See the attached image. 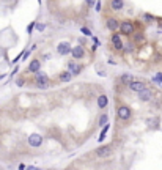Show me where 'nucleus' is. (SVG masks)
<instances>
[{"label":"nucleus","mask_w":162,"mask_h":170,"mask_svg":"<svg viewBox=\"0 0 162 170\" xmlns=\"http://www.w3.org/2000/svg\"><path fill=\"white\" fill-rule=\"evenodd\" d=\"M154 94H156L154 90L150 88V87H146L140 93H137V98H138V101H142V103H151L154 99Z\"/></svg>","instance_id":"f03ea898"},{"label":"nucleus","mask_w":162,"mask_h":170,"mask_svg":"<svg viewBox=\"0 0 162 170\" xmlns=\"http://www.w3.org/2000/svg\"><path fill=\"white\" fill-rule=\"evenodd\" d=\"M117 117H118V120H121V121H128V120L132 117V109H131L129 106L121 104V106H118V109H117Z\"/></svg>","instance_id":"7ed1b4c3"},{"label":"nucleus","mask_w":162,"mask_h":170,"mask_svg":"<svg viewBox=\"0 0 162 170\" xmlns=\"http://www.w3.org/2000/svg\"><path fill=\"white\" fill-rule=\"evenodd\" d=\"M16 85L17 87H24V79H16Z\"/></svg>","instance_id":"c756f323"},{"label":"nucleus","mask_w":162,"mask_h":170,"mask_svg":"<svg viewBox=\"0 0 162 170\" xmlns=\"http://www.w3.org/2000/svg\"><path fill=\"white\" fill-rule=\"evenodd\" d=\"M74 76H73V72L71 71H63V72H60V76H58V79H60V82H69Z\"/></svg>","instance_id":"a211bd4d"},{"label":"nucleus","mask_w":162,"mask_h":170,"mask_svg":"<svg viewBox=\"0 0 162 170\" xmlns=\"http://www.w3.org/2000/svg\"><path fill=\"white\" fill-rule=\"evenodd\" d=\"M101 10H102V5H101V2H99V0H98V2H96V5H95V11L101 13Z\"/></svg>","instance_id":"cd10ccee"},{"label":"nucleus","mask_w":162,"mask_h":170,"mask_svg":"<svg viewBox=\"0 0 162 170\" xmlns=\"http://www.w3.org/2000/svg\"><path fill=\"white\" fill-rule=\"evenodd\" d=\"M124 8V0H110V10L112 11H121Z\"/></svg>","instance_id":"ddd939ff"},{"label":"nucleus","mask_w":162,"mask_h":170,"mask_svg":"<svg viewBox=\"0 0 162 170\" xmlns=\"http://www.w3.org/2000/svg\"><path fill=\"white\" fill-rule=\"evenodd\" d=\"M82 65H79L77 62H74V60H71L68 63V71H71L73 72V76H79L80 72H82Z\"/></svg>","instance_id":"9b49d317"},{"label":"nucleus","mask_w":162,"mask_h":170,"mask_svg":"<svg viewBox=\"0 0 162 170\" xmlns=\"http://www.w3.org/2000/svg\"><path fill=\"white\" fill-rule=\"evenodd\" d=\"M153 80H154L156 84H160V85H162V72H157V74H156V77H154Z\"/></svg>","instance_id":"4be33fe9"},{"label":"nucleus","mask_w":162,"mask_h":170,"mask_svg":"<svg viewBox=\"0 0 162 170\" xmlns=\"http://www.w3.org/2000/svg\"><path fill=\"white\" fill-rule=\"evenodd\" d=\"M27 170H39V168H36V167H32V165H29V167H27Z\"/></svg>","instance_id":"2f4dec72"},{"label":"nucleus","mask_w":162,"mask_h":170,"mask_svg":"<svg viewBox=\"0 0 162 170\" xmlns=\"http://www.w3.org/2000/svg\"><path fill=\"white\" fill-rule=\"evenodd\" d=\"M29 145L30 147H33V148H38V147H41L43 145V136L41 134H30L29 136Z\"/></svg>","instance_id":"1a4fd4ad"},{"label":"nucleus","mask_w":162,"mask_h":170,"mask_svg":"<svg viewBox=\"0 0 162 170\" xmlns=\"http://www.w3.org/2000/svg\"><path fill=\"white\" fill-rule=\"evenodd\" d=\"M107 106H109V98H107V94H104V93L99 94V96H98V107L102 110V109H106Z\"/></svg>","instance_id":"dca6fc26"},{"label":"nucleus","mask_w":162,"mask_h":170,"mask_svg":"<svg viewBox=\"0 0 162 170\" xmlns=\"http://www.w3.org/2000/svg\"><path fill=\"white\" fill-rule=\"evenodd\" d=\"M107 123H109V115H107V113H102V115L99 117V123H98V125L104 128Z\"/></svg>","instance_id":"6ab92c4d"},{"label":"nucleus","mask_w":162,"mask_h":170,"mask_svg":"<svg viewBox=\"0 0 162 170\" xmlns=\"http://www.w3.org/2000/svg\"><path fill=\"white\" fill-rule=\"evenodd\" d=\"M98 74H99L101 77H106V76H107V72H106V69H102L101 66H98Z\"/></svg>","instance_id":"a878e982"},{"label":"nucleus","mask_w":162,"mask_h":170,"mask_svg":"<svg viewBox=\"0 0 162 170\" xmlns=\"http://www.w3.org/2000/svg\"><path fill=\"white\" fill-rule=\"evenodd\" d=\"M19 170H27V167H25L24 164H20V165H19Z\"/></svg>","instance_id":"7c9ffc66"},{"label":"nucleus","mask_w":162,"mask_h":170,"mask_svg":"<svg viewBox=\"0 0 162 170\" xmlns=\"http://www.w3.org/2000/svg\"><path fill=\"white\" fill-rule=\"evenodd\" d=\"M148 85H146V82L145 80H138V79H134L129 85H128V88H129V91H134V93H140L142 90H145Z\"/></svg>","instance_id":"39448f33"},{"label":"nucleus","mask_w":162,"mask_h":170,"mask_svg":"<svg viewBox=\"0 0 162 170\" xmlns=\"http://www.w3.org/2000/svg\"><path fill=\"white\" fill-rule=\"evenodd\" d=\"M35 82H46V84H51V80H49V76L46 74V72H43V71H38V72H35Z\"/></svg>","instance_id":"2eb2a0df"},{"label":"nucleus","mask_w":162,"mask_h":170,"mask_svg":"<svg viewBox=\"0 0 162 170\" xmlns=\"http://www.w3.org/2000/svg\"><path fill=\"white\" fill-rule=\"evenodd\" d=\"M80 32H82L85 36H93V33H91V30H88L87 27H80Z\"/></svg>","instance_id":"412c9836"},{"label":"nucleus","mask_w":162,"mask_h":170,"mask_svg":"<svg viewBox=\"0 0 162 170\" xmlns=\"http://www.w3.org/2000/svg\"><path fill=\"white\" fill-rule=\"evenodd\" d=\"M35 84H36L38 88H47V87L51 85V84H46V82H35Z\"/></svg>","instance_id":"393cba45"},{"label":"nucleus","mask_w":162,"mask_h":170,"mask_svg":"<svg viewBox=\"0 0 162 170\" xmlns=\"http://www.w3.org/2000/svg\"><path fill=\"white\" fill-rule=\"evenodd\" d=\"M96 2H98V0H85L87 7H90V8H93V7L96 5Z\"/></svg>","instance_id":"b1692460"},{"label":"nucleus","mask_w":162,"mask_h":170,"mask_svg":"<svg viewBox=\"0 0 162 170\" xmlns=\"http://www.w3.org/2000/svg\"><path fill=\"white\" fill-rule=\"evenodd\" d=\"M44 29H46L44 24H38V22H36V30H38V32H43Z\"/></svg>","instance_id":"c85d7f7f"},{"label":"nucleus","mask_w":162,"mask_h":170,"mask_svg":"<svg viewBox=\"0 0 162 170\" xmlns=\"http://www.w3.org/2000/svg\"><path fill=\"white\" fill-rule=\"evenodd\" d=\"M110 43H112V46H113L117 51H123V49H124V44H123V41H121V35H118L117 32H115V33L110 36Z\"/></svg>","instance_id":"6e6552de"},{"label":"nucleus","mask_w":162,"mask_h":170,"mask_svg":"<svg viewBox=\"0 0 162 170\" xmlns=\"http://www.w3.org/2000/svg\"><path fill=\"white\" fill-rule=\"evenodd\" d=\"M132 80H134V76L131 74V72H124V74L120 76V82H121L123 85H126V87H128Z\"/></svg>","instance_id":"f3484780"},{"label":"nucleus","mask_w":162,"mask_h":170,"mask_svg":"<svg viewBox=\"0 0 162 170\" xmlns=\"http://www.w3.org/2000/svg\"><path fill=\"white\" fill-rule=\"evenodd\" d=\"M71 57H73V60H82L85 57V49L82 47V44H77L76 47H73Z\"/></svg>","instance_id":"9d476101"},{"label":"nucleus","mask_w":162,"mask_h":170,"mask_svg":"<svg viewBox=\"0 0 162 170\" xmlns=\"http://www.w3.org/2000/svg\"><path fill=\"white\" fill-rule=\"evenodd\" d=\"M109 128H110V125H109V123H107V125L102 128V131H101V134H99V142H102V140H104V137H106V134H107Z\"/></svg>","instance_id":"aec40b11"},{"label":"nucleus","mask_w":162,"mask_h":170,"mask_svg":"<svg viewBox=\"0 0 162 170\" xmlns=\"http://www.w3.org/2000/svg\"><path fill=\"white\" fill-rule=\"evenodd\" d=\"M33 29H36V22H30V25L27 27V32H29V35H32Z\"/></svg>","instance_id":"5701e85b"},{"label":"nucleus","mask_w":162,"mask_h":170,"mask_svg":"<svg viewBox=\"0 0 162 170\" xmlns=\"http://www.w3.org/2000/svg\"><path fill=\"white\" fill-rule=\"evenodd\" d=\"M142 17H143L145 21H148V22H154V17H153L151 14H143Z\"/></svg>","instance_id":"bb28decb"},{"label":"nucleus","mask_w":162,"mask_h":170,"mask_svg":"<svg viewBox=\"0 0 162 170\" xmlns=\"http://www.w3.org/2000/svg\"><path fill=\"white\" fill-rule=\"evenodd\" d=\"M132 38H134V43H135L137 46H143V44L146 43V36H145L142 32L134 33V35H132Z\"/></svg>","instance_id":"4468645a"},{"label":"nucleus","mask_w":162,"mask_h":170,"mask_svg":"<svg viewBox=\"0 0 162 170\" xmlns=\"http://www.w3.org/2000/svg\"><path fill=\"white\" fill-rule=\"evenodd\" d=\"M27 71L29 72H38V71H41V62L38 60V58H33L30 63H29V66H27Z\"/></svg>","instance_id":"f8f14e48"},{"label":"nucleus","mask_w":162,"mask_h":170,"mask_svg":"<svg viewBox=\"0 0 162 170\" xmlns=\"http://www.w3.org/2000/svg\"><path fill=\"white\" fill-rule=\"evenodd\" d=\"M71 51H73V47H71V44H69L68 41H61V43L57 46V52H58L60 55H63V57L69 55V54H71Z\"/></svg>","instance_id":"0eeeda50"},{"label":"nucleus","mask_w":162,"mask_h":170,"mask_svg":"<svg viewBox=\"0 0 162 170\" xmlns=\"http://www.w3.org/2000/svg\"><path fill=\"white\" fill-rule=\"evenodd\" d=\"M95 154H96V158H99V159H107V158H110V156L113 154V148L104 145V147H99V148L95 150Z\"/></svg>","instance_id":"20e7f679"},{"label":"nucleus","mask_w":162,"mask_h":170,"mask_svg":"<svg viewBox=\"0 0 162 170\" xmlns=\"http://www.w3.org/2000/svg\"><path fill=\"white\" fill-rule=\"evenodd\" d=\"M120 33L124 35V36H132L135 33V25L134 22L126 19V21H121V25H120Z\"/></svg>","instance_id":"f257e3e1"},{"label":"nucleus","mask_w":162,"mask_h":170,"mask_svg":"<svg viewBox=\"0 0 162 170\" xmlns=\"http://www.w3.org/2000/svg\"><path fill=\"white\" fill-rule=\"evenodd\" d=\"M120 25H121V21L115 19V17H109V19L106 21V27H107L112 33L118 32V30H120Z\"/></svg>","instance_id":"423d86ee"}]
</instances>
